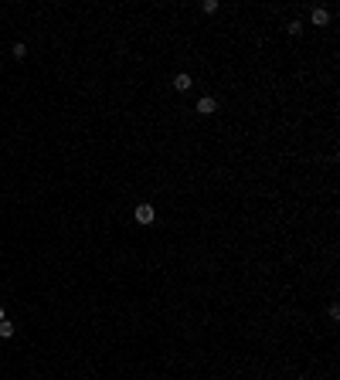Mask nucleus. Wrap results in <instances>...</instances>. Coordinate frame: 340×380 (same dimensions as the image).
I'll use <instances>...</instances> for the list:
<instances>
[{
  "label": "nucleus",
  "instance_id": "obj_2",
  "mask_svg": "<svg viewBox=\"0 0 340 380\" xmlns=\"http://www.w3.org/2000/svg\"><path fill=\"white\" fill-rule=\"evenodd\" d=\"M215 109H218V102L211 99V95H204V99L197 102V112H201V116H211V112H215Z\"/></svg>",
  "mask_w": 340,
  "mask_h": 380
},
{
  "label": "nucleus",
  "instance_id": "obj_4",
  "mask_svg": "<svg viewBox=\"0 0 340 380\" xmlns=\"http://www.w3.org/2000/svg\"><path fill=\"white\" fill-rule=\"evenodd\" d=\"M191 85H194V82H191V75H184V71L177 75V79H174V89H177V92H187Z\"/></svg>",
  "mask_w": 340,
  "mask_h": 380
},
{
  "label": "nucleus",
  "instance_id": "obj_1",
  "mask_svg": "<svg viewBox=\"0 0 340 380\" xmlns=\"http://www.w3.org/2000/svg\"><path fill=\"white\" fill-rule=\"evenodd\" d=\"M133 217H136V221H140V224H153V221H157V211H153L150 204H140Z\"/></svg>",
  "mask_w": 340,
  "mask_h": 380
},
{
  "label": "nucleus",
  "instance_id": "obj_6",
  "mask_svg": "<svg viewBox=\"0 0 340 380\" xmlns=\"http://www.w3.org/2000/svg\"><path fill=\"white\" fill-rule=\"evenodd\" d=\"M201 11H204V14H215V11H218V0H204Z\"/></svg>",
  "mask_w": 340,
  "mask_h": 380
},
{
  "label": "nucleus",
  "instance_id": "obj_8",
  "mask_svg": "<svg viewBox=\"0 0 340 380\" xmlns=\"http://www.w3.org/2000/svg\"><path fill=\"white\" fill-rule=\"evenodd\" d=\"M0 323H4V309H0Z\"/></svg>",
  "mask_w": 340,
  "mask_h": 380
},
{
  "label": "nucleus",
  "instance_id": "obj_3",
  "mask_svg": "<svg viewBox=\"0 0 340 380\" xmlns=\"http://www.w3.org/2000/svg\"><path fill=\"white\" fill-rule=\"evenodd\" d=\"M310 21L317 24V27H323V24H330V11H323V7H317V11L310 14Z\"/></svg>",
  "mask_w": 340,
  "mask_h": 380
},
{
  "label": "nucleus",
  "instance_id": "obj_5",
  "mask_svg": "<svg viewBox=\"0 0 340 380\" xmlns=\"http://www.w3.org/2000/svg\"><path fill=\"white\" fill-rule=\"evenodd\" d=\"M0 336H4V339L14 336V323H11V319H4V323H0Z\"/></svg>",
  "mask_w": 340,
  "mask_h": 380
},
{
  "label": "nucleus",
  "instance_id": "obj_7",
  "mask_svg": "<svg viewBox=\"0 0 340 380\" xmlns=\"http://www.w3.org/2000/svg\"><path fill=\"white\" fill-rule=\"evenodd\" d=\"M24 55H27V48H24L21 41H17V45H14V58H24Z\"/></svg>",
  "mask_w": 340,
  "mask_h": 380
}]
</instances>
